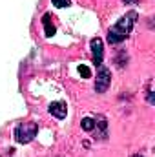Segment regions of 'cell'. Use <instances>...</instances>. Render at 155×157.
<instances>
[{"label": "cell", "mask_w": 155, "mask_h": 157, "mask_svg": "<svg viewBox=\"0 0 155 157\" xmlns=\"http://www.w3.org/2000/svg\"><path fill=\"white\" fill-rule=\"evenodd\" d=\"M91 46V53H93V62L97 66L102 64V57H104V46H102V40L100 39H91L89 42Z\"/></svg>", "instance_id": "cell-4"}, {"label": "cell", "mask_w": 155, "mask_h": 157, "mask_svg": "<svg viewBox=\"0 0 155 157\" xmlns=\"http://www.w3.org/2000/svg\"><path fill=\"white\" fill-rule=\"evenodd\" d=\"M122 2H124V4H137L139 0H122Z\"/></svg>", "instance_id": "cell-10"}, {"label": "cell", "mask_w": 155, "mask_h": 157, "mask_svg": "<svg viewBox=\"0 0 155 157\" xmlns=\"http://www.w3.org/2000/svg\"><path fill=\"white\" fill-rule=\"evenodd\" d=\"M110 82H112V73L106 66H99V75H97V80H95V91L97 93H104L108 88H110Z\"/></svg>", "instance_id": "cell-3"}, {"label": "cell", "mask_w": 155, "mask_h": 157, "mask_svg": "<svg viewBox=\"0 0 155 157\" xmlns=\"http://www.w3.org/2000/svg\"><path fill=\"white\" fill-rule=\"evenodd\" d=\"M49 113L57 119H64L66 113H68V108H66L64 102H51L49 104Z\"/></svg>", "instance_id": "cell-5"}, {"label": "cell", "mask_w": 155, "mask_h": 157, "mask_svg": "<svg viewBox=\"0 0 155 157\" xmlns=\"http://www.w3.org/2000/svg\"><path fill=\"white\" fill-rule=\"evenodd\" d=\"M135 20H137V13L135 11H130L124 17H120L119 22L108 31V42L110 44H119L124 39H128V35L131 33V29L135 26Z\"/></svg>", "instance_id": "cell-1"}, {"label": "cell", "mask_w": 155, "mask_h": 157, "mask_svg": "<svg viewBox=\"0 0 155 157\" xmlns=\"http://www.w3.org/2000/svg\"><path fill=\"white\" fill-rule=\"evenodd\" d=\"M51 2H53V6H55V7H59V9H62V7H68L71 0H51Z\"/></svg>", "instance_id": "cell-9"}, {"label": "cell", "mask_w": 155, "mask_h": 157, "mask_svg": "<svg viewBox=\"0 0 155 157\" xmlns=\"http://www.w3.org/2000/svg\"><path fill=\"white\" fill-rule=\"evenodd\" d=\"M42 24H44V33H46V37H53V35H55V26H53L49 15H44V17H42Z\"/></svg>", "instance_id": "cell-6"}, {"label": "cell", "mask_w": 155, "mask_h": 157, "mask_svg": "<svg viewBox=\"0 0 155 157\" xmlns=\"http://www.w3.org/2000/svg\"><path fill=\"white\" fill-rule=\"evenodd\" d=\"M82 130H86V132H91V130H95V121H93L91 117L82 119Z\"/></svg>", "instance_id": "cell-7"}, {"label": "cell", "mask_w": 155, "mask_h": 157, "mask_svg": "<svg viewBox=\"0 0 155 157\" xmlns=\"http://www.w3.org/2000/svg\"><path fill=\"white\" fill-rule=\"evenodd\" d=\"M37 132H39L37 122L28 121V122H22V124H18V126H17V130H15V137H17V141H18V143L28 144V143H31V141L35 139Z\"/></svg>", "instance_id": "cell-2"}, {"label": "cell", "mask_w": 155, "mask_h": 157, "mask_svg": "<svg viewBox=\"0 0 155 157\" xmlns=\"http://www.w3.org/2000/svg\"><path fill=\"white\" fill-rule=\"evenodd\" d=\"M78 73L82 75V78H89V77H91V70H89L88 66H84V64H80V66H78Z\"/></svg>", "instance_id": "cell-8"}, {"label": "cell", "mask_w": 155, "mask_h": 157, "mask_svg": "<svg viewBox=\"0 0 155 157\" xmlns=\"http://www.w3.org/2000/svg\"><path fill=\"white\" fill-rule=\"evenodd\" d=\"M133 157H142V155H139V154H137V155H133Z\"/></svg>", "instance_id": "cell-11"}]
</instances>
